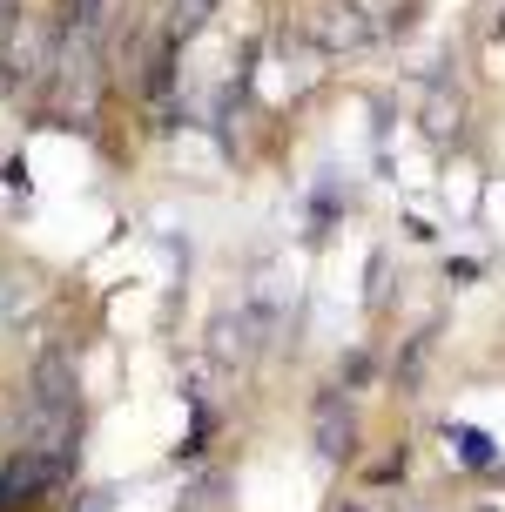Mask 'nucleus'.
<instances>
[{"instance_id": "f257e3e1", "label": "nucleus", "mask_w": 505, "mask_h": 512, "mask_svg": "<svg viewBox=\"0 0 505 512\" xmlns=\"http://www.w3.org/2000/svg\"><path fill=\"white\" fill-rule=\"evenodd\" d=\"M54 115L61 122H95L101 102V21H95V0H81L75 21H61V48H54Z\"/></svg>"}, {"instance_id": "f03ea898", "label": "nucleus", "mask_w": 505, "mask_h": 512, "mask_svg": "<svg viewBox=\"0 0 505 512\" xmlns=\"http://www.w3.org/2000/svg\"><path fill=\"white\" fill-rule=\"evenodd\" d=\"M75 432H81V405H75V358L68 351H48L34 364V398L21 411V445L27 452H54L68 459L75 452Z\"/></svg>"}, {"instance_id": "7ed1b4c3", "label": "nucleus", "mask_w": 505, "mask_h": 512, "mask_svg": "<svg viewBox=\"0 0 505 512\" xmlns=\"http://www.w3.org/2000/svg\"><path fill=\"white\" fill-rule=\"evenodd\" d=\"M68 479V459H54V452H14V459L0 465V512H27V506H41L54 486Z\"/></svg>"}, {"instance_id": "20e7f679", "label": "nucleus", "mask_w": 505, "mask_h": 512, "mask_svg": "<svg viewBox=\"0 0 505 512\" xmlns=\"http://www.w3.org/2000/svg\"><path fill=\"white\" fill-rule=\"evenodd\" d=\"M310 438H317L324 459H351L357 418H351V405H344V391H324V398L310 405Z\"/></svg>"}, {"instance_id": "39448f33", "label": "nucleus", "mask_w": 505, "mask_h": 512, "mask_svg": "<svg viewBox=\"0 0 505 512\" xmlns=\"http://www.w3.org/2000/svg\"><path fill=\"white\" fill-rule=\"evenodd\" d=\"M263 331H270V324H263L256 310L216 317V331H209V351H216L223 364H250V358H256V344H263Z\"/></svg>"}, {"instance_id": "423d86ee", "label": "nucleus", "mask_w": 505, "mask_h": 512, "mask_svg": "<svg viewBox=\"0 0 505 512\" xmlns=\"http://www.w3.org/2000/svg\"><path fill=\"white\" fill-rule=\"evenodd\" d=\"M155 14H162V34H169V41H189V34H202V21L216 14V0H155Z\"/></svg>"}, {"instance_id": "0eeeda50", "label": "nucleus", "mask_w": 505, "mask_h": 512, "mask_svg": "<svg viewBox=\"0 0 505 512\" xmlns=\"http://www.w3.org/2000/svg\"><path fill=\"white\" fill-rule=\"evenodd\" d=\"M445 438H452V452H458L465 465H492V459H499V452H492V438H485L479 425H452Z\"/></svg>"}, {"instance_id": "6e6552de", "label": "nucleus", "mask_w": 505, "mask_h": 512, "mask_svg": "<svg viewBox=\"0 0 505 512\" xmlns=\"http://www.w3.org/2000/svg\"><path fill=\"white\" fill-rule=\"evenodd\" d=\"M7 27H14V0H0V48H7Z\"/></svg>"}]
</instances>
